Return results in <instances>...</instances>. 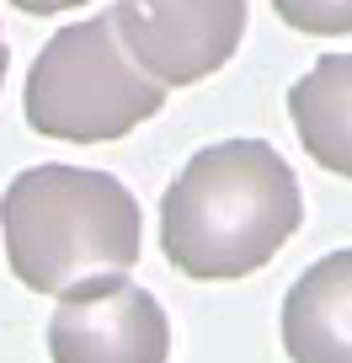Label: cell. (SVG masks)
<instances>
[{"mask_svg":"<svg viewBox=\"0 0 352 363\" xmlns=\"http://www.w3.org/2000/svg\"><path fill=\"white\" fill-rule=\"evenodd\" d=\"M118 43L160 86H198L235 59L246 0H113Z\"/></svg>","mask_w":352,"mask_h":363,"instance_id":"obj_4","label":"cell"},{"mask_svg":"<svg viewBox=\"0 0 352 363\" xmlns=\"http://www.w3.org/2000/svg\"><path fill=\"white\" fill-rule=\"evenodd\" d=\"M305 225V193L267 139L203 145L160 198V257L193 284L261 272Z\"/></svg>","mask_w":352,"mask_h":363,"instance_id":"obj_1","label":"cell"},{"mask_svg":"<svg viewBox=\"0 0 352 363\" xmlns=\"http://www.w3.org/2000/svg\"><path fill=\"white\" fill-rule=\"evenodd\" d=\"M166 107V86L149 80L118 43L113 11L69 22L38 48L27 69L22 113L43 139L107 145L134 134Z\"/></svg>","mask_w":352,"mask_h":363,"instance_id":"obj_3","label":"cell"},{"mask_svg":"<svg viewBox=\"0 0 352 363\" xmlns=\"http://www.w3.org/2000/svg\"><path fill=\"white\" fill-rule=\"evenodd\" d=\"M54 363H166L171 320L160 299L128 272L69 289L48 315Z\"/></svg>","mask_w":352,"mask_h":363,"instance_id":"obj_5","label":"cell"},{"mask_svg":"<svg viewBox=\"0 0 352 363\" xmlns=\"http://www.w3.org/2000/svg\"><path fill=\"white\" fill-rule=\"evenodd\" d=\"M288 363H352V246L320 257L283 294Z\"/></svg>","mask_w":352,"mask_h":363,"instance_id":"obj_6","label":"cell"},{"mask_svg":"<svg viewBox=\"0 0 352 363\" xmlns=\"http://www.w3.org/2000/svg\"><path fill=\"white\" fill-rule=\"evenodd\" d=\"M273 11L305 38H352V0H273Z\"/></svg>","mask_w":352,"mask_h":363,"instance_id":"obj_8","label":"cell"},{"mask_svg":"<svg viewBox=\"0 0 352 363\" xmlns=\"http://www.w3.org/2000/svg\"><path fill=\"white\" fill-rule=\"evenodd\" d=\"M288 118L320 171L352 182V54H320L288 86Z\"/></svg>","mask_w":352,"mask_h":363,"instance_id":"obj_7","label":"cell"},{"mask_svg":"<svg viewBox=\"0 0 352 363\" xmlns=\"http://www.w3.org/2000/svg\"><path fill=\"white\" fill-rule=\"evenodd\" d=\"M16 11L27 16H59V11H75V6H86V0H11Z\"/></svg>","mask_w":352,"mask_h":363,"instance_id":"obj_9","label":"cell"},{"mask_svg":"<svg viewBox=\"0 0 352 363\" xmlns=\"http://www.w3.org/2000/svg\"><path fill=\"white\" fill-rule=\"evenodd\" d=\"M6 69H11V48H6V38H0V86H6Z\"/></svg>","mask_w":352,"mask_h":363,"instance_id":"obj_10","label":"cell"},{"mask_svg":"<svg viewBox=\"0 0 352 363\" xmlns=\"http://www.w3.org/2000/svg\"><path fill=\"white\" fill-rule=\"evenodd\" d=\"M6 262L33 294L64 299L69 289L128 272L144 251V214L113 171L27 166L0 193Z\"/></svg>","mask_w":352,"mask_h":363,"instance_id":"obj_2","label":"cell"}]
</instances>
